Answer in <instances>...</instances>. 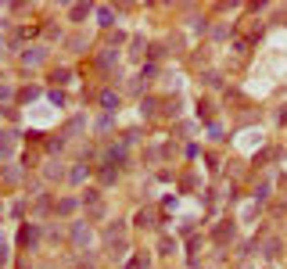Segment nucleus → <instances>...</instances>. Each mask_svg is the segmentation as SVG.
Here are the masks:
<instances>
[{"label":"nucleus","mask_w":287,"mask_h":269,"mask_svg":"<svg viewBox=\"0 0 287 269\" xmlns=\"http://www.w3.org/2000/svg\"><path fill=\"white\" fill-rule=\"evenodd\" d=\"M39 241H44V230H39V222H22V230H18V244L29 248V251H36Z\"/></svg>","instance_id":"1"},{"label":"nucleus","mask_w":287,"mask_h":269,"mask_svg":"<svg viewBox=\"0 0 287 269\" xmlns=\"http://www.w3.org/2000/svg\"><path fill=\"white\" fill-rule=\"evenodd\" d=\"M15 144H18V133L15 129H0V158H11L15 155Z\"/></svg>","instance_id":"2"},{"label":"nucleus","mask_w":287,"mask_h":269,"mask_svg":"<svg viewBox=\"0 0 287 269\" xmlns=\"http://www.w3.org/2000/svg\"><path fill=\"white\" fill-rule=\"evenodd\" d=\"M72 244L75 248H87L90 244V226L87 222H72Z\"/></svg>","instance_id":"3"},{"label":"nucleus","mask_w":287,"mask_h":269,"mask_svg":"<svg viewBox=\"0 0 287 269\" xmlns=\"http://www.w3.org/2000/svg\"><path fill=\"white\" fill-rule=\"evenodd\" d=\"M118 104H122V97H118V94H111V90H104V94H101V108H104V115H115V111H118Z\"/></svg>","instance_id":"4"},{"label":"nucleus","mask_w":287,"mask_h":269,"mask_svg":"<svg viewBox=\"0 0 287 269\" xmlns=\"http://www.w3.org/2000/svg\"><path fill=\"white\" fill-rule=\"evenodd\" d=\"M137 226H140V230H154V226H158L154 208H140V212H137Z\"/></svg>","instance_id":"5"},{"label":"nucleus","mask_w":287,"mask_h":269,"mask_svg":"<svg viewBox=\"0 0 287 269\" xmlns=\"http://www.w3.org/2000/svg\"><path fill=\"white\" fill-rule=\"evenodd\" d=\"M47 58V47H29V51H22V65H39Z\"/></svg>","instance_id":"6"},{"label":"nucleus","mask_w":287,"mask_h":269,"mask_svg":"<svg viewBox=\"0 0 287 269\" xmlns=\"http://www.w3.org/2000/svg\"><path fill=\"white\" fill-rule=\"evenodd\" d=\"M104 162H108V165H115V162L122 165V162H126V144H115V147H108V158H104Z\"/></svg>","instance_id":"7"},{"label":"nucleus","mask_w":287,"mask_h":269,"mask_svg":"<svg viewBox=\"0 0 287 269\" xmlns=\"http://www.w3.org/2000/svg\"><path fill=\"white\" fill-rule=\"evenodd\" d=\"M75 208H79V201H75V198H61V201L54 205V212H58V215H72Z\"/></svg>","instance_id":"8"},{"label":"nucleus","mask_w":287,"mask_h":269,"mask_svg":"<svg viewBox=\"0 0 287 269\" xmlns=\"http://www.w3.org/2000/svg\"><path fill=\"white\" fill-rule=\"evenodd\" d=\"M90 11H94L90 4H72V8H68V18H72V22H83Z\"/></svg>","instance_id":"9"},{"label":"nucleus","mask_w":287,"mask_h":269,"mask_svg":"<svg viewBox=\"0 0 287 269\" xmlns=\"http://www.w3.org/2000/svg\"><path fill=\"white\" fill-rule=\"evenodd\" d=\"M158 251H161V255H176V251H180V241L166 234V237H161V244H158Z\"/></svg>","instance_id":"10"},{"label":"nucleus","mask_w":287,"mask_h":269,"mask_svg":"<svg viewBox=\"0 0 287 269\" xmlns=\"http://www.w3.org/2000/svg\"><path fill=\"white\" fill-rule=\"evenodd\" d=\"M0 180H4V183H18L22 180V169L18 165H4V169H0Z\"/></svg>","instance_id":"11"},{"label":"nucleus","mask_w":287,"mask_h":269,"mask_svg":"<svg viewBox=\"0 0 287 269\" xmlns=\"http://www.w3.org/2000/svg\"><path fill=\"white\" fill-rule=\"evenodd\" d=\"M83 126H87V115H75V119H68V126H65V133H61V137H72V133H79Z\"/></svg>","instance_id":"12"},{"label":"nucleus","mask_w":287,"mask_h":269,"mask_svg":"<svg viewBox=\"0 0 287 269\" xmlns=\"http://www.w3.org/2000/svg\"><path fill=\"white\" fill-rule=\"evenodd\" d=\"M68 79H72V72H68V68H54V72H51V83H54V86H65Z\"/></svg>","instance_id":"13"},{"label":"nucleus","mask_w":287,"mask_h":269,"mask_svg":"<svg viewBox=\"0 0 287 269\" xmlns=\"http://www.w3.org/2000/svg\"><path fill=\"white\" fill-rule=\"evenodd\" d=\"M97 22H101L104 29H108V25H115V11H111V8H97Z\"/></svg>","instance_id":"14"},{"label":"nucleus","mask_w":287,"mask_h":269,"mask_svg":"<svg viewBox=\"0 0 287 269\" xmlns=\"http://www.w3.org/2000/svg\"><path fill=\"white\" fill-rule=\"evenodd\" d=\"M87 172H90L87 165H72V169H68V180H72V183H83V180H87Z\"/></svg>","instance_id":"15"},{"label":"nucleus","mask_w":287,"mask_h":269,"mask_svg":"<svg viewBox=\"0 0 287 269\" xmlns=\"http://www.w3.org/2000/svg\"><path fill=\"white\" fill-rule=\"evenodd\" d=\"M158 111V97H144L140 101V115H154Z\"/></svg>","instance_id":"16"},{"label":"nucleus","mask_w":287,"mask_h":269,"mask_svg":"<svg viewBox=\"0 0 287 269\" xmlns=\"http://www.w3.org/2000/svg\"><path fill=\"white\" fill-rule=\"evenodd\" d=\"M216 241H219V244L233 241V226H216Z\"/></svg>","instance_id":"17"},{"label":"nucleus","mask_w":287,"mask_h":269,"mask_svg":"<svg viewBox=\"0 0 287 269\" xmlns=\"http://www.w3.org/2000/svg\"><path fill=\"white\" fill-rule=\"evenodd\" d=\"M115 176H118V172H115L108 162H101V183H115Z\"/></svg>","instance_id":"18"},{"label":"nucleus","mask_w":287,"mask_h":269,"mask_svg":"<svg viewBox=\"0 0 287 269\" xmlns=\"http://www.w3.org/2000/svg\"><path fill=\"white\" fill-rule=\"evenodd\" d=\"M51 169H47V180H61L65 176V169H61V162H47Z\"/></svg>","instance_id":"19"},{"label":"nucleus","mask_w":287,"mask_h":269,"mask_svg":"<svg viewBox=\"0 0 287 269\" xmlns=\"http://www.w3.org/2000/svg\"><path fill=\"white\" fill-rule=\"evenodd\" d=\"M83 201L97 208V201H101V190H97V187H90V190H87V194H83Z\"/></svg>","instance_id":"20"},{"label":"nucleus","mask_w":287,"mask_h":269,"mask_svg":"<svg viewBox=\"0 0 287 269\" xmlns=\"http://www.w3.org/2000/svg\"><path fill=\"white\" fill-rule=\"evenodd\" d=\"M151 262H147V255H137V258H130V265L126 269H147Z\"/></svg>","instance_id":"21"},{"label":"nucleus","mask_w":287,"mask_h":269,"mask_svg":"<svg viewBox=\"0 0 287 269\" xmlns=\"http://www.w3.org/2000/svg\"><path fill=\"white\" fill-rule=\"evenodd\" d=\"M8 262H11V251H8V244H4V241H0V269H4Z\"/></svg>","instance_id":"22"},{"label":"nucleus","mask_w":287,"mask_h":269,"mask_svg":"<svg viewBox=\"0 0 287 269\" xmlns=\"http://www.w3.org/2000/svg\"><path fill=\"white\" fill-rule=\"evenodd\" d=\"M39 97V86H29V90H22V101H36Z\"/></svg>","instance_id":"23"},{"label":"nucleus","mask_w":287,"mask_h":269,"mask_svg":"<svg viewBox=\"0 0 287 269\" xmlns=\"http://www.w3.org/2000/svg\"><path fill=\"white\" fill-rule=\"evenodd\" d=\"M47 97H51V104H58V108H61V104H65V94H61V90H51V94H47Z\"/></svg>","instance_id":"24"},{"label":"nucleus","mask_w":287,"mask_h":269,"mask_svg":"<svg viewBox=\"0 0 287 269\" xmlns=\"http://www.w3.org/2000/svg\"><path fill=\"white\" fill-rule=\"evenodd\" d=\"M11 97H15V90L8 83H0V101H11Z\"/></svg>","instance_id":"25"},{"label":"nucleus","mask_w":287,"mask_h":269,"mask_svg":"<svg viewBox=\"0 0 287 269\" xmlns=\"http://www.w3.org/2000/svg\"><path fill=\"white\" fill-rule=\"evenodd\" d=\"M4 47H8V40H4V36H0V54H4Z\"/></svg>","instance_id":"26"}]
</instances>
